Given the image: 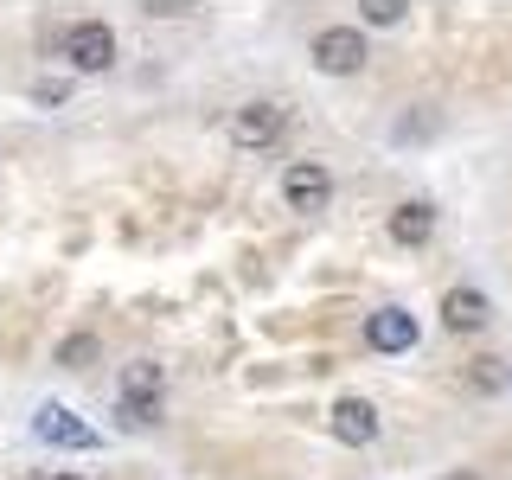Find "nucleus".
<instances>
[{"label":"nucleus","instance_id":"nucleus-10","mask_svg":"<svg viewBox=\"0 0 512 480\" xmlns=\"http://www.w3.org/2000/svg\"><path fill=\"white\" fill-rule=\"evenodd\" d=\"M487 295L480 288H448L442 295V327H455V333H474V327H487Z\"/></svg>","mask_w":512,"mask_h":480},{"label":"nucleus","instance_id":"nucleus-7","mask_svg":"<svg viewBox=\"0 0 512 480\" xmlns=\"http://www.w3.org/2000/svg\"><path fill=\"white\" fill-rule=\"evenodd\" d=\"M333 436H340L346 448L378 442V410H372V397H340V404H333Z\"/></svg>","mask_w":512,"mask_h":480},{"label":"nucleus","instance_id":"nucleus-8","mask_svg":"<svg viewBox=\"0 0 512 480\" xmlns=\"http://www.w3.org/2000/svg\"><path fill=\"white\" fill-rule=\"evenodd\" d=\"M365 340H372V352H410L416 346V314L378 308L372 320H365Z\"/></svg>","mask_w":512,"mask_h":480},{"label":"nucleus","instance_id":"nucleus-15","mask_svg":"<svg viewBox=\"0 0 512 480\" xmlns=\"http://www.w3.org/2000/svg\"><path fill=\"white\" fill-rule=\"evenodd\" d=\"M442 480H480V474H474V468H448Z\"/></svg>","mask_w":512,"mask_h":480},{"label":"nucleus","instance_id":"nucleus-1","mask_svg":"<svg viewBox=\"0 0 512 480\" xmlns=\"http://www.w3.org/2000/svg\"><path fill=\"white\" fill-rule=\"evenodd\" d=\"M116 397H122V423H128V429H148L154 416H160V397H167V372H160L154 359H135V365H122V384H116Z\"/></svg>","mask_w":512,"mask_h":480},{"label":"nucleus","instance_id":"nucleus-2","mask_svg":"<svg viewBox=\"0 0 512 480\" xmlns=\"http://www.w3.org/2000/svg\"><path fill=\"white\" fill-rule=\"evenodd\" d=\"M58 52H64L71 71H109V64H116V26L109 20H77V26H64Z\"/></svg>","mask_w":512,"mask_h":480},{"label":"nucleus","instance_id":"nucleus-9","mask_svg":"<svg viewBox=\"0 0 512 480\" xmlns=\"http://www.w3.org/2000/svg\"><path fill=\"white\" fill-rule=\"evenodd\" d=\"M391 237H397L404 250L429 244V237H436V205H429V199H404V205L391 212Z\"/></svg>","mask_w":512,"mask_h":480},{"label":"nucleus","instance_id":"nucleus-12","mask_svg":"<svg viewBox=\"0 0 512 480\" xmlns=\"http://www.w3.org/2000/svg\"><path fill=\"white\" fill-rule=\"evenodd\" d=\"M365 26H397V20H404V0H365Z\"/></svg>","mask_w":512,"mask_h":480},{"label":"nucleus","instance_id":"nucleus-3","mask_svg":"<svg viewBox=\"0 0 512 480\" xmlns=\"http://www.w3.org/2000/svg\"><path fill=\"white\" fill-rule=\"evenodd\" d=\"M365 32L359 26H320L314 32V71H327V77H352V71H365Z\"/></svg>","mask_w":512,"mask_h":480},{"label":"nucleus","instance_id":"nucleus-4","mask_svg":"<svg viewBox=\"0 0 512 480\" xmlns=\"http://www.w3.org/2000/svg\"><path fill=\"white\" fill-rule=\"evenodd\" d=\"M282 128H288V109L269 103V96H256V103L231 109V141H237V148H276Z\"/></svg>","mask_w":512,"mask_h":480},{"label":"nucleus","instance_id":"nucleus-16","mask_svg":"<svg viewBox=\"0 0 512 480\" xmlns=\"http://www.w3.org/2000/svg\"><path fill=\"white\" fill-rule=\"evenodd\" d=\"M52 480H84V474H52Z\"/></svg>","mask_w":512,"mask_h":480},{"label":"nucleus","instance_id":"nucleus-6","mask_svg":"<svg viewBox=\"0 0 512 480\" xmlns=\"http://www.w3.org/2000/svg\"><path fill=\"white\" fill-rule=\"evenodd\" d=\"M32 429H39L45 442H58V448H103V436H96V429H90L77 410H64V404H39Z\"/></svg>","mask_w":512,"mask_h":480},{"label":"nucleus","instance_id":"nucleus-14","mask_svg":"<svg viewBox=\"0 0 512 480\" xmlns=\"http://www.w3.org/2000/svg\"><path fill=\"white\" fill-rule=\"evenodd\" d=\"M32 96H39V103H64V84H58V77H45V84H32Z\"/></svg>","mask_w":512,"mask_h":480},{"label":"nucleus","instance_id":"nucleus-5","mask_svg":"<svg viewBox=\"0 0 512 480\" xmlns=\"http://www.w3.org/2000/svg\"><path fill=\"white\" fill-rule=\"evenodd\" d=\"M282 199H288V212H327V199H333V173L320 167V160H288V173H282Z\"/></svg>","mask_w":512,"mask_h":480},{"label":"nucleus","instance_id":"nucleus-11","mask_svg":"<svg viewBox=\"0 0 512 480\" xmlns=\"http://www.w3.org/2000/svg\"><path fill=\"white\" fill-rule=\"evenodd\" d=\"M96 352H103V346H96V333H71V340L58 346V365H71V372H90Z\"/></svg>","mask_w":512,"mask_h":480},{"label":"nucleus","instance_id":"nucleus-13","mask_svg":"<svg viewBox=\"0 0 512 480\" xmlns=\"http://www.w3.org/2000/svg\"><path fill=\"white\" fill-rule=\"evenodd\" d=\"M468 384H480V391H493V384H506V372H500V359H474V372H468Z\"/></svg>","mask_w":512,"mask_h":480}]
</instances>
